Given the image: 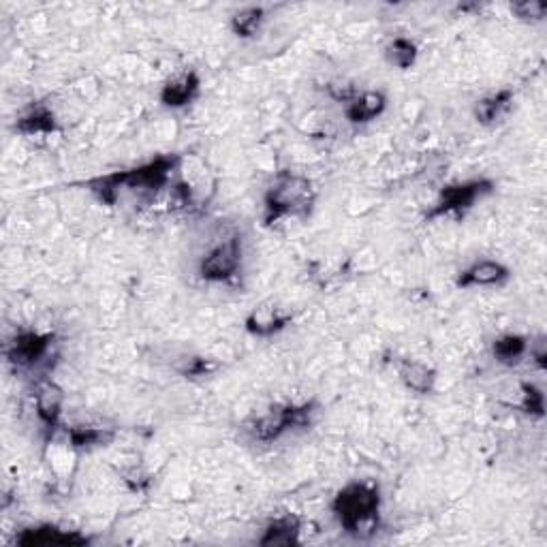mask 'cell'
I'll return each instance as SVG.
<instances>
[{"label": "cell", "instance_id": "6da1fadb", "mask_svg": "<svg viewBox=\"0 0 547 547\" xmlns=\"http://www.w3.org/2000/svg\"><path fill=\"white\" fill-rule=\"evenodd\" d=\"M182 163V154H159L154 159L135 165L131 169L112 171L86 182L88 191L103 206H116L122 195H133L142 201H150L169 184H174V174Z\"/></svg>", "mask_w": 547, "mask_h": 547}, {"label": "cell", "instance_id": "7a4b0ae2", "mask_svg": "<svg viewBox=\"0 0 547 547\" xmlns=\"http://www.w3.org/2000/svg\"><path fill=\"white\" fill-rule=\"evenodd\" d=\"M330 509L342 533L366 541L377 535L381 526V486L374 479H353L336 492Z\"/></svg>", "mask_w": 547, "mask_h": 547}, {"label": "cell", "instance_id": "3957f363", "mask_svg": "<svg viewBox=\"0 0 547 547\" xmlns=\"http://www.w3.org/2000/svg\"><path fill=\"white\" fill-rule=\"evenodd\" d=\"M317 189L298 171L283 169L263 193V225L272 227L283 218H308L315 210Z\"/></svg>", "mask_w": 547, "mask_h": 547}, {"label": "cell", "instance_id": "277c9868", "mask_svg": "<svg viewBox=\"0 0 547 547\" xmlns=\"http://www.w3.org/2000/svg\"><path fill=\"white\" fill-rule=\"evenodd\" d=\"M317 413H319L317 400L278 402L270 406L265 413L250 417L242 430L253 443L272 445L280 439H285L287 434L308 430L312 424H315Z\"/></svg>", "mask_w": 547, "mask_h": 547}, {"label": "cell", "instance_id": "5b68a950", "mask_svg": "<svg viewBox=\"0 0 547 547\" xmlns=\"http://www.w3.org/2000/svg\"><path fill=\"white\" fill-rule=\"evenodd\" d=\"M54 332H37V330H20L15 332L5 345L7 364L20 374H37L43 377L50 368V357L56 349Z\"/></svg>", "mask_w": 547, "mask_h": 547}, {"label": "cell", "instance_id": "8992f818", "mask_svg": "<svg viewBox=\"0 0 547 547\" xmlns=\"http://www.w3.org/2000/svg\"><path fill=\"white\" fill-rule=\"evenodd\" d=\"M244 268V240L240 233H227L218 238L199 257L197 276L208 285H231Z\"/></svg>", "mask_w": 547, "mask_h": 547}, {"label": "cell", "instance_id": "52a82bcc", "mask_svg": "<svg viewBox=\"0 0 547 547\" xmlns=\"http://www.w3.org/2000/svg\"><path fill=\"white\" fill-rule=\"evenodd\" d=\"M494 191L496 184L490 178H471L445 184L439 191V197H436V201L426 210L424 218L430 223L445 216H453L462 221V218L477 206V201L490 197Z\"/></svg>", "mask_w": 547, "mask_h": 547}, {"label": "cell", "instance_id": "ba28073f", "mask_svg": "<svg viewBox=\"0 0 547 547\" xmlns=\"http://www.w3.org/2000/svg\"><path fill=\"white\" fill-rule=\"evenodd\" d=\"M33 402H35V413L41 424L45 441H52L56 432L62 430V406H65V394L62 389L48 379V374L37 377L33 381Z\"/></svg>", "mask_w": 547, "mask_h": 547}, {"label": "cell", "instance_id": "9c48e42d", "mask_svg": "<svg viewBox=\"0 0 547 547\" xmlns=\"http://www.w3.org/2000/svg\"><path fill=\"white\" fill-rule=\"evenodd\" d=\"M92 539L82 535L80 530H69L58 524L41 522L33 526H24L15 535V545L22 547H50V545H88Z\"/></svg>", "mask_w": 547, "mask_h": 547}, {"label": "cell", "instance_id": "30bf717a", "mask_svg": "<svg viewBox=\"0 0 547 547\" xmlns=\"http://www.w3.org/2000/svg\"><path fill=\"white\" fill-rule=\"evenodd\" d=\"M511 280V270L503 261L477 259L456 274L458 289H492L505 287Z\"/></svg>", "mask_w": 547, "mask_h": 547}, {"label": "cell", "instance_id": "8fae6325", "mask_svg": "<svg viewBox=\"0 0 547 547\" xmlns=\"http://www.w3.org/2000/svg\"><path fill=\"white\" fill-rule=\"evenodd\" d=\"M387 103L389 99L383 90L353 92L345 101V118L353 127H366L385 114Z\"/></svg>", "mask_w": 547, "mask_h": 547}, {"label": "cell", "instance_id": "7c38bea8", "mask_svg": "<svg viewBox=\"0 0 547 547\" xmlns=\"http://www.w3.org/2000/svg\"><path fill=\"white\" fill-rule=\"evenodd\" d=\"M201 95V77L197 71H182L167 80L161 88V103L167 109H184L193 105Z\"/></svg>", "mask_w": 547, "mask_h": 547}, {"label": "cell", "instance_id": "4fadbf2b", "mask_svg": "<svg viewBox=\"0 0 547 547\" xmlns=\"http://www.w3.org/2000/svg\"><path fill=\"white\" fill-rule=\"evenodd\" d=\"M13 131L33 137V135H54L60 131V124L52 107L43 101L28 103L13 122Z\"/></svg>", "mask_w": 547, "mask_h": 547}, {"label": "cell", "instance_id": "5bb4252c", "mask_svg": "<svg viewBox=\"0 0 547 547\" xmlns=\"http://www.w3.org/2000/svg\"><path fill=\"white\" fill-rule=\"evenodd\" d=\"M396 372H398L400 383L409 389V392L419 396L432 394L436 387V379H439V372H436L430 364L421 362V359H409V357L396 359Z\"/></svg>", "mask_w": 547, "mask_h": 547}, {"label": "cell", "instance_id": "9a60e30c", "mask_svg": "<svg viewBox=\"0 0 547 547\" xmlns=\"http://www.w3.org/2000/svg\"><path fill=\"white\" fill-rule=\"evenodd\" d=\"M263 547H291L302 543V520L295 513L276 515L263 526V533L257 539Z\"/></svg>", "mask_w": 547, "mask_h": 547}, {"label": "cell", "instance_id": "2e32d148", "mask_svg": "<svg viewBox=\"0 0 547 547\" xmlns=\"http://www.w3.org/2000/svg\"><path fill=\"white\" fill-rule=\"evenodd\" d=\"M293 315L289 312H280L278 308H255L244 321L246 332L255 338H270L276 336L291 325Z\"/></svg>", "mask_w": 547, "mask_h": 547}, {"label": "cell", "instance_id": "e0dca14e", "mask_svg": "<svg viewBox=\"0 0 547 547\" xmlns=\"http://www.w3.org/2000/svg\"><path fill=\"white\" fill-rule=\"evenodd\" d=\"M513 99L515 92L511 88H500L496 92H490V95L475 101L473 118L481 127H494V124L509 112Z\"/></svg>", "mask_w": 547, "mask_h": 547}, {"label": "cell", "instance_id": "ac0fdd59", "mask_svg": "<svg viewBox=\"0 0 547 547\" xmlns=\"http://www.w3.org/2000/svg\"><path fill=\"white\" fill-rule=\"evenodd\" d=\"M530 351V338L524 334H503L494 338L492 342V357L494 362L513 368L524 362V357H528Z\"/></svg>", "mask_w": 547, "mask_h": 547}, {"label": "cell", "instance_id": "d6986e66", "mask_svg": "<svg viewBox=\"0 0 547 547\" xmlns=\"http://www.w3.org/2000/svg\"><path fill=\"white\" fill-rule=\"evenodd\" d=\"M265 20H268V11L259 5H248L231 15L229 26H231V33L238 39L248 41V39H255L261 33Z\"/></svg>", "mask_w": 547, "mask_h": 547}, {"label": "cell", "instance_id": "ffe728a7", "mask_svg": "<svg viewBox=\"0 0 547 547\" xmlns=\"http://www.w3.org/2000/svg\"><path fill=\"white\" fill-rule=\"evenodd\" d=\"M65 432L69 447L77 451H90L97 447H105L107 443L114 441V432L99 426H67L62 428Z\"/></svg>", "mask_w": 547, "mask_h": 547}, {"label": "cell", "instance_id": "44dd1931", "mask_svg": "<svg viewBox=\"0 0 547 547\" xmlns=\"http://www.w3.org/2000/svg\"><path fill=\"white\" fill-rule=\"evenodd\" d=\"M385 58L392 67L400 71H409L415 67V62L419 58V48L417 43L411 37H394L387 43L385 48Z\"/></svg>", "mask_w": 547, "mask_h": 547}, {"label": "cell", "instance_id": "7402d4cb", "mask_svg": "<svg viewBox=\"0 0 547 547\" xmlns=\"http://www.w3.org/2000/svg\"><path fill=\"white\" fill-rule=\"evenodd\" d=\"M520 402H518V409L530 417V419H543L545 417V396H543V389L537 387L535 383L530 381H522L520 383Z\"/></svg>", "mask_w": 547, "mask_h": 547}, {"label": "cell", "instance_id": "603a6c76", "mask_svg": "<svg viewBox=\"0 0 547 547\" xmlns=\"http://www.w3.org/2000/svg\"><path fill=\"white\" fill-rule=\"evenodd\" d=\"M509 9L515 18L526 24H539L547 18V5L541 0H522V3H513Z\"/></svg>", "mask_w": 547, "mask_h": 547}]
</instances>
